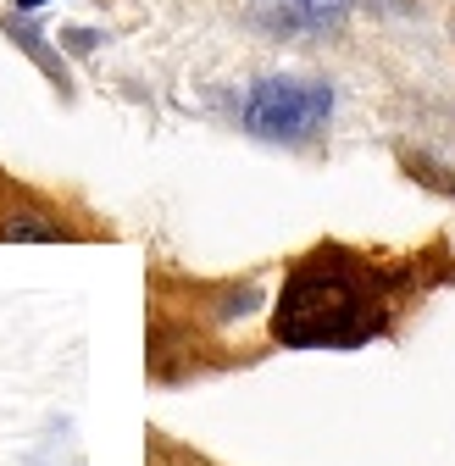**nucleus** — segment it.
Segmentation results:
<instances>
[{
  "instance_id": "1",
  "label": "nucleus",
  "mask_w": 455,
  "mask_h": 466,
  "mask_svg": "<svg viewBox=\"0 0 455 466\" xmlns=\"http://www.w3.org/2000/svg\"><path fill=\"white\" fill-rule=\"evenodd\" d=\"M389 306L378 272L361 267L350 250H317L306 256L278 295L272 333L295 350H350L383 333Z\"/></svg>"
},
{
  "instance_id": "2",
  "label": "nucleus",
  "mask_w": 455,
  "mask_h": 466,
  "mask_svg": "<svg viewBox=\"0 0 455 466\" xmlns=\"http://www.w3.org/2000/svg\"><path fill=\"white\" fill-rule=\"evenodd\" d=\"M333 111V89L317 84V78H261L250 95H245V128L256 139H278V145H300L311 134H322Z\"/></svg>"
},
{
  "instance_id": "3",
  "label": "nucleus",
  "mask_w": 455,
  "mask_h": 466,
  "mask_svg": "<svg viewBox=\"0 0 455 466\" xmlns=\"http://www.w3.org/2000/svg\"><path fill=\"white\" fill-rule=\"evenodd\" d=\"M350 12V0H250V17L267 34H328Z\"/></svg>"
},
{
  "instance_id": "4",
  "label": "nucleus",
  "mask_w": 455,
  "mask_h": 466,
  "mask_svg": "<svg viewBox=\"0 0 455 466\" xmlns=\"http://www.w3.org/2000/svg\"><path fill=\"white\" fill-rule=\"evenodd\" d=\"M0 239L6 245H56V239H67V228L39 211H12V217H0Z\"/></svg>"
},
{
  "instance_id": "5",
  "label": "nucleus",
  "mask_w": 455,
  "mask_h": 466,
  "mask_svg": "<svg viewBox=\"0 0 455 466\" xmlns=\"http://www.w3.org/2000/svg\"><path fill=\"white\" fill-rule=\"evenodd\" d=\"M6 34H12V39H17V45H23V50L34 56V62H39V67H45V73H50L56 84L67 89V73H62V62H56V56H50V45H45V39H39V34H34V28L23 23V17H6Z\"/></svg>"
},
{
  "instance_id": "6",
  "label": "nucleus",
  "mask_w": 455,
  "mask_h": 466,
  "mask_svg": "<svg viewBox=\"0 0 455 466\" xmlns=\"http://www.w3.org/2000/svg\"><path fill=\"white\" fill-rule=\"evenodd\" d=\"M34 6H45V0H17V12H34Z\"/></svg>"
}]
</instances>
